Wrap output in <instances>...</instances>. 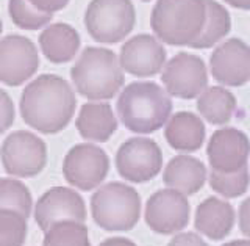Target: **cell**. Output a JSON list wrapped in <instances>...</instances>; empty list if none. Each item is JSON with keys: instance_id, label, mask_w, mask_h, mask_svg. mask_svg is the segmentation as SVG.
Masks as SVG:
<instances>
[{"instance_id": "obj_1", "label": "cell", "mask_w": 250, "mask_h": 246, "mask_svg": "<svg viewBox=\"0 0 250 246\" xmlns=\"http://www.w3.org/2000/svg\"><path fill=\"white\" fill-rule=\"evenodd\" d=\"M77 99L70 85L60 75L42 74L30 82L21 96V116L31 129L45 135L66 129Z\"/></svg>"}, {"instance_id": "obj_2", "label": "cell", "mask_w": 250, "mask_h": 246, "mask_svg": "<svg viewBox=\"0 0 250 246\" xmlns=\"http://www.w3.org/2000/svg\"><path fill=\"white\" fill-rule=\"evenodd\" d=\"M121 123L135 133H153L167 123L172 113V99L153 82H133L117 99Z\"/></svg>"}, {"instance_id": "obj_3", "label": "cell", "mask_w": 250, "mask_h": 246, "mask_svg": "<svg viewBox=\"0 0 250 246\" xmlns=\"http://www.w3.org/2000/svg\"><path fill=\"white\" fill-rule=\"evenodd\" d=\"M77 91L89 100H108L125 82L117 55L105 47H86L70 69Z\"/></svg>"}, {"instance_id": "obj_4", "label": "cell", "mask_w": 250, "mask_h": 246, "mask_svg": "<svg viewBox=\"0 0 250 246\" xmlns=\"http://www.w3.org/2000/svg\"><path fill=\"white\" fill-rule=\"evenodd\" d=\"M205 21V0H158L150 16L153 33L169 46L191 47L200 36Z\"/></svg>"}, {"instance_id": "obj_5", "label": "cell", "mask_w": 250, "mask_h": 246, "mask_svg": "<svg viewBox=\"0 0 250 246\" xmlns=\"http://www.w3.org/2000/svg\"><path fill=\"white\" fill-rule=\"evenodd\" d=\"M92 220L105 231H130L141 217V196L135 188L121 182H109L91 197Z\"/></svg>"}, {"instance_id": "obj_6", "label": "cell", "mask_w": 250, "mask_h": 246, "mask_svg": "<svg viewBox=\"0 0 250 246\" xmlns=\"http://www.w3.org/2000/svg\"><path fill=\"white\" fill-rule=\"evenodd\" d=\"M136 24L131 0H91L86 8L84 25L97 43L116 44L127 38Z\"/></svg>"}, {"instance_id": "obj_7", "label": "cell", "mask_w": 250, "mask_h": 246, "mask_svg": "<svg viewBox=\"0 0 250 246\" xmlns=\"http://www.w3.org/2000/svg\"><path fill=\"white\" fill-rule=\"evenodd\" d=\"M5 171L14 177H33L47 165V145L35 133L18 130L10 133L0 148Z\"/></svg>"}, {"instance_id": "obj_8", "label": "cell", "mask_w": 250, "mask_h": 246, "mask_svg": "<svg viewBox=\"0 0 250 246\" xmlns=\"http://www.w3.org/2000/svg\"><path fill=\"white\" fill-rule=\"evenodd\" d=\"M109 172V157L104 149L82 143L69 150L62 162V176L72 187L91 192L104 182Z\"/></svg>"}, {"instance_id": "obj_9", "label": "cell", "mask_w": 250, "mask_h": 246, "mask_svg": "<svg viewBox=\"0 0 250 246\" xmlns=\"http://www.w3.org/2000/svg\"><path fill=\"white\" fill-rule=\"evenodd\" d=\"M116 168L122 179L133 184L152 180L163 168L161 148L150 138H130L117 149Z\"/></svg>"}, {"instance_id": "obj_10", "label": "cell", "mask_w": 250, "mask_h": 246, "mask_svg": "<svg viewBox=\"0 0 250 246\" xmlns=\"http://www.w3.org/2000/svg\"><path fill=\"white\" fill-rule=\"evenodd\" d=\"M161 82L169 96L194 99L207 90L208 73L205 61L197 55L180 52L167 61L161 74Z\"/></svg>"}, {"instance_id": "obj_11", "label": "cell", "mask_w": 250, "mask_h": 246, "mask_svg": "<svg viewBox=\"0 0 250 246\" xmlns=\"http://www.w3.org/2000/svg\"><path fill=\"white\" fill-rule=\"evenodd\" d=\"M191 207L186 196L172 188L153 193L146 204V223L156 234L180 232L189 223Z\"/></svg>"}, {"instance_id": "obj_12", "label": "cell", "mask_w": 250, "mask_h": 246, "mask_svg": "<svg viewBox=\"0 0 250 246\" xmlns=\"http://www.w3.org/2000/svg\"><path fill=\"white\" fill-rule=\"evenodd\" d=\"M39 66L33 41L21 35H8L0 41V82L19 86L33 77Z\"/></svg>"}, {"instance_id": "obj_13", "label": "cell", "mask_w": 250, "mask_h": 246, "mask_svg": "<svg viewBox=\"0 0 250 246\" xmlns=\"http://www.w3.org/2000/svg\"><path fill=\"white\" fill-rule=\"evenodd\" d=\"M35 220L45 232L60 221L84 223L86 205L83 197L67 187H53L39 197L35 205Z\"/></svg>"}, {"instance_id": "obj_14", "label": "cell", "mask_w": 250, "mask_h": 246, "mask_svg": "<svg viewBox=\"0 0 250 246\" xmlns=\"http://www.w3.org/2000/svg\"><path fill=\"white\" fill-rule=\"evenodd\" d=\"M208 162L213 171L234 172L247 166L250 155L249 137L234 127L216 130L207 146Z\"/></svg>"}, {"instance_id": "obj_15", "label": "cell", "mask_w": 250, "mask_h": 246, "mask_svg": "<svg viewBox=\"0 0 250 246\" xmlns=\"http://www.w3.org/2000/svg\"><path fill=\"white\" fill-rule=\"evenodd\" d=\"M211 74L225 86H242L250 80V47L239 38H231L213 50Z\"/></svg>"}, {"instance_id": "obj_16", "label": "cell", "mask_w": 250, "mask_h": 246, "mask_svg": "<svg viewBox=\"0 0 250 246\" xmlns=\"http://www.w3.org/2000/svg\"><path fill=\"white\" fill-rule=\"evenodd\" d=\"M166 63V49L152 35H136L122 46L119 65L136 77H152Z\"/></svg>"}, {"instance_id": "obj_17", "label": "cell", "mask_w": 250, "mask_h": 246, "mask_svg": "<svg viewBox=\"0 0 250 246\" xmlns=\"http://www.w3.org/2000/svg\"><path fill=\"white\" fill-rule=\"evenodd\" d=\"M163 180L169 188L185 196L195 195L205 185L207 168L199 158L180 154L170 158V162L164 168Z\"/></svg>"}, {"instance_id": "obj_18", "label": "cell", "mask_w": 250, "mask_h": 246, "mask_svg": "<svg viewBox=\"0 0 250 246\" xmlns=\"http://www.w3.org/2000/svg\"><path fill=\"white\" fill-rule=\"evenodd\" d=\"M207 129L197 115L191 112H178L166 123L164 137L167 145L180 152H195L205 141Z\"/></svg>"}, {"instance_id": "obj_19", "label": "cell", "mask_w": 250, "mask_h": 246, "mask_svg": "<svg viewBox=\"0 0 250 246\" xmlns=\"http://www.w3.org/2000/svg\"><path fill=\"white\" fill-rule=\"evenodd\" d=\"M234 210L231 204L219 197H207L195 210V229L211 240H222L231 232Z\"/></svg>"}, {"instance_id": "obj_20", "label": "cell", "mask_w": 250, "mask_h": 246, "mask_svg": "<svg viewBox=\"0 0 250 246\" xmlns=\"http://www.w3.org/2000/svg\"><path fill=\"white\" fill-rule=\"evenodd\" d=\"M39 46L47 60L55 65H61L70 61L77 55L80 49V35L69 24H52L41 31Z\"/></svg>"}, {"instance_id": "obj_21", "label": "cell", "mask_w": 250, "mask_h": 246, "mask_svg": "<svg viewBox=\"0 0 250 246\" xmlns=\"http://www.w3.org/2000/svg\"><path fill=\"white\" fill-rule=\"evenodd\" d=\"M75 127L84 140L104 143L111 138L116 132L117 120L109 104L88 102L80 108Z\"/></svg>"}, {"instance_id": "obj_22", "label": "cell", "mask_w": 250, "mask_h": 246, "mask_svg": "<svg viewBox=\"0 0 250 246\" xmlns=\"http://www.w3.org/2000/svg\"><path fill=\"white\" fill-rule=\"evenodd\" d=\"M234 108H236V98L231 91L222 86H209L197 99L199 113L214 125H225L230 123Z\"/></svg>"}, {"instance_id": "obj_23", "label": "cell", "mask_w": 250, "mask_h": 246, "mask_svg": "<svg viewBox=\"0 0 250 246\" xmlns=\"http://www.w3.org/2000/svg\"><path fill=\"white\" fill-rule=\"evenodd\" d=\"M207 21L200 36L191 44L192 49H208L230 33L231 18L227 8L216 0H205Z\"/></svg>"}, {"instance_id": "obj_24", "label": "cell", "mask_w": 250, "mask_h": 246, "mask_svg": "<svg viewBox=\"0 0 250 246\" xmlns=\"http://www.w3.org/2000/svg\"><path fill=\"white\" fill-rule=\"evenodd\" d=\"M42 246H91L88 227L78 221H60L44 232Z\"/></svg>"}, {"instance_id": "obj_25", "label": "cell", "mask_w": 250, "mask_h": 246, "mask_svg": "<svg viewBox=\"0 0 250 246\" xmlns=\"http://www.w3.org/2000/svg\"><path fill=\"white\" fill-rule=\"evenodd\" d=\"M33 199L28 187L18 179H0V209L19 212L28 218L31 215Z\"/></svg>"}, {"instance_id": "obj_26", "label": "cell", "mask_w": 250, "mask_h": 246, "mask_svg": "<svg viewBox=\"0 0 250 246\" xmlns=\"http://www.w3.org/2000/svg\"><path fill=\"white\" fill-rule=\"evenodd\" d=\"M250 184L249 168L244 166L234 172H217L211 170L209 185L211 188L225 197H238L244 195Z\"/></svg>"}, {"instance_id": "obj_27", "label": "cell", "mask_w": 250, "mask_h": 246, "mask_svg": "<svg viewBox=\"0 0 250 246\" xmlns=\"http://www.w3.org/2000/svg\"><path fill=\"white\" fill-rule=\"evenodd\" d=\"M8 11L14 25L23 30H39L52 21V14L38 11L28 0H10Z\"/></svg>"}, {"instance_id": "obj_28", "label": "cell", "mask_w": 250, "mask_h": 246, "mask_svg": "<svg viewBox=\"0 0 250 246\" xmlns=\"http://www.w3.org/2000/svg\"><path fill=\"white\" fill-rule=\"evenodd\" d=\"M27 239V218L19 212L0 209V246H22Z\"/></svg>"}, {"instance_id": "obj_29", "label": "cell", "mask_w": 250, "mask_h": 246, "mask_svg": "<svg viewBox=\"0 0 250 246\" xmlns=\"http://www.w3.org/2000/svg\"><path fill=\"white\" fill-rule=\"evenodd\" d=\"M14 123V104L8 93L0 90V135L5 133Z\"/></svg>"}, {"instance_id": "obj_30", "label": "cell", "mask_w": 250, "mask_h": 246, "mask_svg": "<svg viewBox=\"0 0 250 246\" xmlns=\"http://www.w3.org/2000/svg\"><path fill=\"white\" fill-rule=\"evenodd\" d=\"M28 2L33 5L38 11L53 14L57 11H61L62 8H66V5L70 0H28Z\"/></svg>"}, {"instance_id": "obj_31", "label": "cell", "mask_w": 250, "mask_h": 246, "mask_svg": "<svg viewBox=\"0 0 250 246\" xmlns=\"http://www.w3.org/2000/svg\"><path fill=\"white\" fill-rule=\"evenodd\" d=\"M167 246H208L200 235L194 232H183L172 239Z\"/></svg>"}, {"instance_id": "obj_32", "label": "cell", "mask_w": 250, "mask_h": 246, "mask_svg": "<svg viewBox=\"0 0 250 246\" xmlns=\"http://www.w3.org/2000/svg\"><path fill=\"white\" fill-rule=\"evenodd\" d=\"M239 229L250 239V197H247L239 207Z\"/></svg>"}, {"instance_id": "obj_33", "label": "cell", "mask_w": 250, "mask_h": 246, "mask_svg": "<svg viewBox=\"0 0 250 246\" xmlns=\"http://www.w3.org/2000/svg\"><path fill=\"white\" fill-rule=\"evenodd\" d=\"M99 246H136V245L128 239H124V237H113V239L104 240Z\"/></svg>"}, {"instance_id": "obj_34", "label": "cell", "mask_w": 250, "mask_h": 246, "mask_svg": "<svg viewBox=\"0 0 250 246\" xmlns=\"http://www.w3.org/2000/svg\"><path fill=\"white\" fill-rule=\"evenodd\" d=\"M224 2L238 10H250V0H224Z\"/></svg>"}, {"instance_id": "obj_35", "label": "cell", "mask_w": 250, "mask_h": 246, "mask_svg": "<svg viewBox=\"0 0 250 246\" xmlns=\"http://www.w3.org/2000/svg\"><path fill=\"white\" fill-rule=\"evenodd\" d=\"M222 246H250V240H233V242H229Z\"/></svg>"}, {"instance_id": "obj_36", "label": "cell", "mask_w": 250, "mask_h": 246, "mask_svg": "<svg viewBox=\"0 0 250 246\" xmlns=\"http://www.w3.org/2000/svg\"><path fill=\"white\" fill-rule=\"evenodd\" d=\"M0 33H2V19H0Z\"/></svg>"}, {"instance_id": "obj_37", "label": "cell", "mask_w": 250, "mask_h": 246, "mask_svg": "<svg viewBox=\"0 0 250 246\" xmlns=\"http://www.w3.org/2000/svg\"><path fill=\"white\" fill-rule=\"evenodd\" d=\"M143 2H150V0H143Z\"/></svg>"}]
</instances>
